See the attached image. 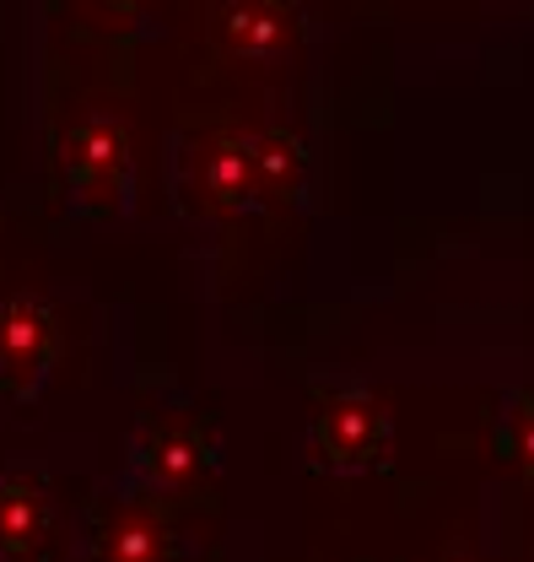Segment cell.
Segmentation results:
<instances>
[{
	"instance_id": "cell-1",
	"label": "cell",
	"mask_w": 534,
	"mask_h": 562,
	"mask_svg": "<svg viewBox=\"0 0 534 562\" xmlns=\"http://www.w3.org/2000/svg\"><path fill=\"white\" fill-rule=\"evenodd\" d=\"M130 173H135L130 125L109 103L81 109L60 131V190H66L70 211L114 216L130 201Z\"/></svg>"
},
{
	"instance_id": "cell-2",
	"label": "cell",
	"mask_w": 534,
	"mask_h": 562,
	"mask_svg": "<svg viewBox=\"0 0 534 562\" xmlns=\"http://www.w3.org/2000/svg\"><path fill=\"white\" fill-rule=\"evenodd\" d=\"M179 195L201 216H243L265 206L260 168H254V136L232 125L190 131L179 146Z\"/></svg>"
},
{
	"instance_id": "cell-3",
	"label": "cell",
	"mask_w": 534,
	"mask_h": 562,
	"mask_svg": "<svg viewBox=\"0 0 534 562\" xmlns=\"http://www.w3.org/2000/svg\"><path fill=\"white\" fill-rule=\"evenodd\" d=\"M87 547L98 562H173L184 552V536L173 525V497L140 482L98 492L87 508Z\"/></svg>"
},
{
	"instance_id": "cell-4",
	"label": "cell",
	"mask_w": 534,
	"mask_h": 562,
	"mask_svg": "<svg viewBox=\"0 0 534 562\" xmlns=\"http://www.w3.org/2000/svg\"><path fill=\"white\" fill-rule=\"evenodd\" d=\"M216 465L211 432L190 412H146L130 438V482L162 492V497H190L195 487H205Z\"/></svg>"
},
{
	"instance_id": "cell-5",
	"label": "cell",
	"mask_w": 534,
	"mask_h": 562,
	"mask_svg": "<svg viewBox=\"0 0 534 562\" xmlns=\"http://www.w3.org/2000/svg\"><path fill=\"white\" fill-rule=\"evenodd\" d=\"M70 552L66 503L38 471H0V562H60Z\"/></svg>"
},
{
	"instance_id": "cell-6",
	"label": "cell",
	"mask_w": 534,
	"mask_h": 562,
	"mask_svg": "<svg viewBox=\"0 0 534 562\" xmlns=\"http://www.w3.org/2000/svg\"><path fill=\"white\" fill-rule=\"evenodd\" d=\"M60 362V319L49 303L16 292L0 297V395L33 401Z\"/></svg>"
},
{
	"instance_id": "cell-7",
	"label": "cell",
	"mask_w": 534,
	"mask_h": 562,
	"mask_svg": "<svg viewBox=\"0 0 534 562\" xmlns=\"http://www.w3.org/2000/svg\"><path fill=\"white\" fill-rule=\"evenodd\" d=\"M308 449L319 465L330 471H367L384 460L389 449V417L373 395L351 390V395H330L319 406V417L308 427Z\"/></svg>"
},
{
	"instance_id": "cell-8",
	"label": "cell",
	"mask_w": 534,
	"mask_h": 562,
	"mask_svg": "<svg viewBox=\"0 0 534 562\" xmlns=\"http://www.w3.org/2000/svg\"><path fill=\"white\" fill-rule=\"evenodd\" d=\"M292 38H297V11L286 0H232L216 16V49L227 60L270 66L292 49Z\"/></svg>"
},
{
	"instance_id": "cell-9",
	"label": "cell",
	"mask_w": 534,
	"mask_h": 562,
	"mask_svg": "<svg viewBox=\"0 0 534 562\" xmlns=\"http://www.w3.org/2000/svg\"><path fill=\"white\" fill-rule=\"evenodd\" d=\"M254 168H260V195L265 201H297L308 190V146L281 125L254 131Z\"/></svg>"
},
{
	"instance_id": "cell-10",
	"label": "cell",
	"mask_w": 534,
	"mask_h": 562,
	"mask_svg": "<svg viewBox=\"0 0 534 562\" xmlns=\"http://www.w3.org/2000/svg\"><path fill=\"white\" fill-rule=\"evenodd\" d=\"M502 465H513L519 476L534 482V390H513L502 417H497V432H491Z\"/></svg>"
},
{
	"instance_id": "cell-11",
	"label": "cell",
	"mask_w": 534,
	"mask_h": 562,
	"mask_svg": "<svg viewBox=\"0 0 534 562\" xmlns=\"http://www.w3.org/2000/svg\"><path fill=\"white\" fill-rule=\"evenodd\" d=\"M98 5H103L109 16H120V22H135V16H146L157 0H98Z\"/></svg>"
},
{
	"instance_id": "cell-12",
	"label": "cell",
	"mask_w": 534,
	"mask_h": 562,
	"mask_svg": "<svg viewBox=\"0 0 534 562\" xmlns=\"http://www.w3.org/2000/svg\"><path fill=\"white\" fill-rule=\"evenodd\" d=\"M443 562H465V558H443Z\"/></svg>"
}]
</instances>
